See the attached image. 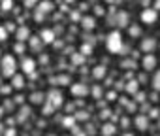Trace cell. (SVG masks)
<instances>
[{
  "instance_id": "6da1fadb",
  "label": "cell",
  "mask_w": 160,
  "mask_h": 136,
  "mask_svg": "<svg viewBox=\"0 0 160 136\" xmlns=\"http://www.w3.org/2000/svg\"><path fill=\"white\" fill-rule=\"evenodd\" d=\"M17 68H19V64H17V60H15L13 55H4L2 60H0V70H2V76L4 78H10L12 80L17 74Z\"/></svg>"
},
{
  "instance_id": "7a4b0ae2",
  "label": "cell",
  "mask_w": 160,
  "mask_h": 136,
  "mask_svg": "<svg viewBox=\"0 0 160 136\" xmlns=\"http://www.w3.org/2000/svg\"><path fill=\"white\" fill-rule=\"evenodd\" d=\"M106 45H108V51H109V53H122L124 44H122L121 32H119V30H111V32L108 34V38H106Z\"/></svg>"
},
{
  "instance_id": "3957f363",
  "label": "cell",
  "mask_w": 160,
  "mask_h": 136,
  "mask_svg": "<svg viewBox=\"0 0 160 136\" xmlns=\"http://www.w3.org/2000/svg\"><path fill=\"white\" fill-rule=\"evenodd\" d=\"M70 93H72V97H75V98H83V97L89 95V87H87V83L77 81V83H72Z\"/></svg>"
},
{
  "instance_id": "277c9868",
  "label": "cell",
  "mask_w": 160,
  "mask_h": 136,
  "mask_svg": "<svg viewBox=\"0 0 160 136\" xmlns=\"http://www.w3.org/2000/svg\"><path fill=\"white\" fill-rule=\"evenodd\" d=\"M19 68H21V72H23V74H27V76H34V72H36V60L30 59V57H25V59L21 60Z\"/></svg>"
},
{
  "instance_id": "5b68a950",
  "label": "cell",
  "mask_w": 160,
  "mask_h": 136,
  "mask_svg": "<svg viewBox=\"0 0 160 136\" xmlns=\"http://www.w3.org/2000/svg\"><path fill=\"white\" fill-rule=\"evenodd\" d=\"M47 102L57 110V108H60V106L64 104V97H62V93H60V91L53 89V91H49V93H47Z\"/></svg>"
},
{
  "instance_id": "8992f818",
  "label": "cell",
  "mask_w": 160,
  "mask_h": 136,
  "mask_svg": "<svg viewBox=\"0 0 160 136\" xmlns=\"http://www.w3.org/2000/svg\"><path fill=\"white\" fill-rule=\"evenodd\" d=\"M156 19H158V12H156L154 8H145V10L141 12V23H145V25H154Z\"/></svg>"
},
{
  "instance_id": "52a82bcc",
  "label": "cell",
  "mask_w": 160,
  "mask_h": 136,
  "mask_svg": "<svg viewBox=\"0 0 160 136\" xmlns=\"http://www.w3.org/2000/svg\"><path fill=\"white\" fill-rule=\"evenodd\" d=\"M156 57L152 55V53H147V55H143V59H141V68H143V70H154V68H156Z\"/></svg>"
},
{
  "instance_id": "ba28073f",
  "label": "cell",
  "mask_w": 160,
  "mask_h": 136,
  "mask_svg": "<svg viewBox=\"0 0 160 136\" xmlns=\"http://www.w3.org/2000/svg\"><path fill=\"white\" fill-rule=\"evenodd\" d=\"M53 2H49V0H45V2H42V4H38V13H36V19H43V15L45 13H51L53 12Z\"/></svg>"
},
{
  "instance_id": "9c48e42d",
  "label": "cell",
  "mask_w": 160,
  "mask_h": 136,
  "mask_svg": "<svg viewBox=\"0 0 160 136\" xmlns=\"http://www.w3.org/2000/svg\"><path fill=\"white\" fill-rule=\"evenodd\" d=\"M115 23H117V27L126 29L128 23H130V15H128V12H124V10L117 12V13H115Z\"/></svg>"
},
{
  "instance_id": "30bf717a",
  "label": "cell",
  "mask_w": 160,
  "mask_h": 136,
  "mask_svg": "<svg viewBox=\"0 0 160 136\" xmlns=\"http://www.w3.org/2000/svg\"><path fill=\"white\" fill-rule=\"evenodd\" d=\"M156 45H158L156 40L149 36V38H143V40H141V45H139V47H141V51L147 55V53H152V51L156 49Z\"/></svg>"
},
{
  "instance_id": "8fae6325",
  "label": "cell",
  "mask_w": 160,
  "mask_h": 136,
  "mask_svg": "<svg viewBox=\"0 0 160 136\" xmlns=\"http://www.w3.org/2000/svg\"><path fill=\"white\" fill-rule=\"evenodd\" d=\"M134 123H136V128H138V130H147V128H149V115L139 113V115H136Z\"/></svg>"
},
{
  "instance_id": "7c38bea8",
  "label": "cell",
  "mask_w": 160,
  "mask_h": 136,
  "mask_svg": "<svg viewBox=\"0 0 160 136\" xmlns=\"http://www.w3.org/2000/svg\"><path fill=\"white\" fill-rule=\"evenodd\" d=\"M15 38H17V42L25 44V42L30 40V30H28L27 27H19V29L15 30Z\"/></svg>"
},
{
  "instance_id": "4fadbf2b",
  "label": "cell",
  "mask_w": 160,
  "mask_h": 136,
  "mask_svg": "<svg viewBox=\"0 0 160 136\" xmlns=\"http://www.w3.org/2000/svg\"><path fill=\"white\" fill-rule=\"evenodd\" d=\"M40 38H42L43 44H53V42H55V32H53L51 29H43V30L40 32Z\"/></svg>"
},
{
  "instance_id": "5bb4252c",
  "label": "cell",
  "mask_w": 160,
  "mask_h": 136,
  "mask_svg": "<svg viewBox=\"0 0 160 136\" xmlns=\"http://www.w3.org/2000/svg\"><path fill=\"white\" fill-rule=\"evenodd\" d=\"M12 89H23L25 87V76L23 74H15L13 78H12Z\"/></svg>"
},
{
  "instance_id": "9a60e30c",
  "label": "cell",
  "mask_w": 160,
  "mask_h": 136,
  "mask_svg": "<svg viewBox=\"0 0 160 136\" xmlns=\"http://www.w3.org/2000/svg\"><path fill=\"white\" fill-rule=\"evenodd\" d=\"M115 132H117V127H115L113 123H104L102 128H100V134H102V136H113Z\"/></svg>"
},
{
  "instance_id": "2e32d148",
  "label": "cell",
  "mask_w": 160,
  "mask_h": 136,
  "mask_svg": "<svg viewBox=\"0 0 160 136\" xmlns=\"http://www.w3.org/2000/svg\"><path fill=\"white\" fill-rule=\"evenodd\" d=\"M106 74H108V70H106V66H104V64L94 66V70H92L94 80H104V78H106Z\"/></svg>"
},
{
  "instance_id": "e0dca14e",
  "label": "cell",
  "mask_w": 160,
  "mask_h": 136,
  "mask_svg": "<svg viewBox=\"0 0 160 136\" xmlns=\"http://www.w3.org/2000/svg\"><path fill=\"white\" fill-rule=\"evenodd\" d=\"M124 89H126V93H128V95H138V89H139V81H138V80L126 81Z\"/></svg>"
},
{
  "instance_id": "ac0fdd59",
  "label": "cell",
  "mask_w": 160,
  "mask_h": 136,
  "mask_svg": "<svg viewBox=\"0 0 160 136\" xmlns=\"http://www.w3.org/2000/svg\"><path fill=\"white\" fill-rule=\"evenodd\" d=\"M45 97H47V95H43V93H40V91H36V93H32V95H30V102H32V104H43V102H45Z\"/></svg>"
},
{
  "instance_id": "d6986e66",
  "label": "cell",
  "mask_w": 160,
  "mask_h": 136,
  "mask_svg": "<svg viewBox=\"0 0 160 136\" xmlns=\"http://www.w3.org/2000/svg\"><path fill=\"white\" fill-rule=\"evenodd\" d=\"M81 27H83V29H87V30H92V29L96 27L94 17H83V19H81Z\"/></svg>"
},
{
  "instance_id": "ffe728a7",
  "label": "cell",
  "mask_w": 160,
  "mask_h": 136,
  "mask_svg": "<svg viewBox=\"0 0 160 136\" xmlns=\"http://www.w3.org/2000/svg\"><path fill=\"white\" fill-rule=\"evenodd\" d=\"M128 34L134 36V38H139V36H141V27H138V25H130V27H128Z\"/></svg>"
},
{
  "instance_id": "44dd1931",
  "label": "cell",
  "mask_w": 160,
  "mask_h": 136,
  "mask_svg": "<svg viewBox=\"0 0 160 136\" xmlns=\"http://www.w3.org/2000/svg\"><path fill=\"white\" fill-rule=\"evenodd\" d=\"M152 89L154 91H160V70L154 74V78H152Z\"/></svg>"
},
{
  "instance_id": "7402d4cb",
  "label": "cell",
  "mask_w": 160,
  "mask_h": 136,
  "mask_svg": "<svg viewBox=\"0 0 160 136\" xmlns=\"http://www.w3.org/2000/svg\"><path fill=\"white\" fill-rule=\"evenodd\" d=\"M28 44H30V47H32V49H38V47H40V44H43V42H42V38H30V40H28Z\"/></svg>"
},
{
  "instance_id": "603a6c76",
  "label": "cell",
  "mask_w": 160,
  "mask_h": 136,
  "mask_svg": "<svg viewBox=\"0 0 160 136\" xmlns=\"http://www.w3.org/2000/svg\"><path fill=\"white\" fill-rule=\"evenodd\" d=\"M55 81H57L58 85H68V83H70V78H68V76H57Z\"/></svg>"
},
{
  "instance_id": "cb8c5ba5",
  "label": "cell",
  "mask_w": 160,
  "mask_h": 136,
  "mask_svg": "<svg viewBox=\"0 0 160 136\" xmlns=\"http://www.w3.org/2000/svg\"><path fill=\"white\" fill-rule=\"evenodd\" d=\"M62 125H64L66 128H70V127L73 128V125H75V117H66V119L62 121Z\"/></svg>"
},
{
  "instance_id": "d4e9b609",
  "label": "cell",
  "mask_w": 160,
  "mask_h": 136,
  "mask_svg": "<svg viewBox=\"0 0 160 136\" xmlns=\"http://www.w3.org/2000/svg\"><path fill=\"white\" fill-rule=\"evenodd\" d=\"M12 8H13V0H2V10L4 12L12 10Z\"/></svg>"
},
{
  "instance_id": "484cf974",
  "label": "cell",
  "mask_w": 160,
  "mask_h": 136,
  "mask_svg": "<svg viewBox=\"0 0 160 136\" xmlns=\"http://www.w3.org/2000/svg\"><path fill=\"white\" fill-rule=\"evenodd\" d=\"M73 117H75V119H79V121H83V119H89V113H87L85 110H81V112H77Z\"/></svg>"
},
{
  "instance_id": "4316f807",
  "label": "cell",
  "mask_w": 160,
  "mask_h": 136,
  "mask_svg": "<svg viewBox=\"0 0 160 136\" xmlns=\"http://www.w3.org/2000/svg\"><path fill=\"white\" fill-rule=\"evenodd\" d=\"M8 40V30L6 27H0V42H6Z\"/></svg>"
},
{
  "instance_id": "83f0119b",
  "label": "cell",
  "mask_w": 160,
  "mask_h": 136,
  "mask_svg": "<svg viewBox=\"0 0 160 136\" xmlns=\"http://www.w3.org/2000/svg\"><path fill=\"white\" fill-rule=\"evenodd\" d=\"M53 112H55V108H53V106H51V104L47 102V104L43 106V115H51Z\"/></svg>"
},
{
  "instance_id": "f1b7e54d",
  "label": "cell",
  "mask_w": 160,
  "mask_h": 136,
  "mask_svg": "<svg viewBox=\"0 0 160 136\" xmlns=\"http://www.w3.org/2000/svg\"><path fill=\"white\" fill-rule=\"evenodd\" d=\"M83 57H85L83 53H77V55H73V57H72V60H73L75 64H79V62H83Z\"/></svg>"
},
{
  "instance_id": "f546056e",
  "label": "cell",
  "mask_w": 160,
  "mask_h": 136,
  "mask_svg": "<svg viewBox=\"0 0 160 136\" xmlns=\"http://www.w3.org/2000/svg\"><path fill=\"white\" fill-rule=\"evenodd\" d=\"M81 53H83V55H91V53H92V45H87V44H85V45L81 47Z\"/></svg>"
},
{
  "instance_id": "4dcf8cb0",
  "label": "cell",
  "mask_w": 160,
  "mask_h": 136,
  "mask_svg": "<svg viewBox=\"0 0 160 136\" xmlns=\"http://www.w3.org/2000/svg\"><path fill=\"white\" fill-rule=\"evenodd\" d=\"M122 68H134L136 66V62L134 60H122V64H121Z\"/></svg>"
},
{
  "instance_id": "1f68e13d",
  "label": "cell",
  "mask_w": 160,
  "mask_h": 136,
  "mask_svg": "<svg viewBox=\"0 0 160 136\" xmlns=\"http://www.w3.org/2000/svg\"><path fill=\"white\" fill-rule=\"evenodd\" d=\"M23 2H25L27 8H34V6L38 4V0H23Z\"/></svg>"
},
{
  "instance_id": "d6a6232c",
  "label": "cell",
  "mask_w": 160,
  "mask_h": 136,
  "mask_svg": "<svg viewBox=\"0 0 160 136\" xmlns=\"http://www.w3.org/2000/svg\"><path fill=\"white\" fill-rule=\"evenodd\" d=\"M13 49H15V51H17V53H23V51H25V44H21V42H17V44H15V47H13Z\"/></svg>"
},
{
  "instance_id": "836d02e7",
  "label": "cell",
  "mask_w": 160,
  "mask_h": 136,
  "mask_svg": "<svg viewBox=\"0 0 160 136\" xmlns=\"http://www.w3.org/2000/svg\"><path fill=\"white\" fill-rule=\"evenodd\" d=\"M100 95H102V91H100V87L96 85V87L92 89V97H94V98H100Z\"/></svg>"
},
{
  "instance_id": "e575fe53",
  "label": "cell",
  "mask_w": 160,
  "mask_h": 136,
  "mask_svg": "<svg viewBox=\"0 0 160 136\" xmlns=\"http://www.w3.org/2000/svg\"><path fill=\"white\" fill-rule=\"evenodd\" d=\"M6 30H8V32H13V30H15V25H13V23L10 21V23L6 25Z\"/></svg>"
},
{
  "instance_id": "d590c367",
  "label": "cell",
  "mask_w": 160,
  "mask_h": 136,
  "mask_svg": "<svg viewBox=\"0 0 160 136\" xmlns=\"http://www.w3.org/2000/svg\"><path fill=\"white\" fill-rule=\"evenodd\" d=\"M143 100H145V95L143 93H138L136 95V102H143Z\"/></svg>"
},
{
  "instance_id": "8d00e7d4",
  "label": "cell",
  "mask_w": 160,
  "mask_h": 136,
  "mask_svg": "<svg viewBox=\"0 0 160 136\" xmlns=\"http://www.w3.org/2000/svg\"><path fill=\"white\" fill-rule=\"evenodd\" d=\"M4 136H15V128H8Z\"/></svg>"
},
{
  "instance_id": "74e56055",
  "label": "cell",
  "mask_w": 160,
  "mask_h": 136,
  "mask_svg": "<svg viewBox=\"0 0 160 136\" xmlns=\"http://www.w3.org/2000/svg\"><path fill=\"white\" fill-rule=\"evenodd\" d=\"M94 12H96V15H100V13L104 15V8H102V6H96V10H94Z\"/></svg>"
},
{
  "instance_id": "f35d334b",
  "label": "cell",
  "mask_w": 160,
  "mask_h": 136,
  "mask_svg": "<svg viewBox=\"0 0 160 136\" xmlns=\"http://www.w3.org/2000/svg\"><path fill=\"white\" fill-rule=\"evenodd\" d=\"M23 98H25L23 95H17V97H15V102H17V104H21V102H23Z\"/></svg>"
},
{
  "instance_id": "ab89813d",
  "label": "cell",
  "mask_w": 160,
  "mask_h": 136,
  "mask_svg": "<svg viewBox=\"0 0 160 136\" xmlns=\"http://www.w3.org/2000/svg\"><path fill=\"white\" fill-rule=\"evenodd\" d=\"M108 115H109V110H104V112L100 113V117H108Z\"/></svg>"
},
{
  "instance_id": "60d3db41",
  "label": "cell",
  "mask_w": 160,
  "mask_h": 136,
  "mask_svg": "<svg viewBox=\"0 0 160 136\" xmlns=\"http://www.w3.org/2000/svg\"><path fill=\"white\" fill-rule=\"evenodd\" d=\"M149 115H151V117H156V115H158V110H152V112H151Z\"/></svg>"
},
{
  "instance_id": "b9f144b4",
  "label": "cell",
  "mask_w": 160,
  "mask_h": 136,
  "mask_svg": "<svg viewBox=\"0 0 160 136\" xmlns=\"http://www.w3.org/2000/svg\"><path fill=\"white\" fill-rule=\"evenodd\" d=\"M2 115H4V108L0 106V119H2Z\"/></svg>"
},
{
  "instance_id": "7bdbcfd3",
  "label": "cell",
  "mask_w": 160,
  "mask_h": 136,
  "mask_svg": "<svg viewBox=\"0 0 160 136\" xmlns=\"http://www.w3.org/2000/svg\"><path fill=\"white\" fill-rule=\"evenodd\" d=\"M2 130H4V125H0V136H2Z\"/></svg>"
},
{
  "instance_id": "ee69618b",
  "label": "cell",
  "mask_w": 160,
  "mask_h": 136,
  "mask_svg": "<svg viewBox=\"0 0 160 136\" xmlns=\"http://www.w3.org/2000/svg\"><path fill=\"white\" fill-rule=\"evenodd\" d=\"M66 2H75V0H66Z\"/></svg>"
},
{
  "instance_id": "f6af8a7d",
  "label": "cell",
  "mask_w": 160,
  "mask_h": 136,
  "mask_svg": "<svg viewBox=\"0 0 160 136\" xmlns=\"http://www.w3.org/2000/svg\"><path fill=\"white\" fill-rule=\"evenodd\" d=\"M0 60H2V51H0Z\"/></svg>"
},
{
  "instance_id": "bcb514c9",
  "label": "cell",
  "mask_w": 160,
  "mask_h": 136,
  "mask_svg": "<svg viewBox=\"0 0 160 136\" xmlns=\"http://www.w3.org/2000/svg\"><path fill=\"white\" fill-rule=\"evenodd\" d=\"M106 2H111V0H106Z\"/></svg>"
},
{
  "instance_id": "7dc6e473",
  "label": "cell",
  "mask_w": 160,
  "mask_h": 136,
  "mask_svg": "<svg viewBox=\"0 0 160 136\" xmlns=\"http://www.w3.org/2000/svg\"><path fill=\"white\" fill-rule=\"evenodd\" d=\"M126 136H132V134H126Z\"/></svg>"
},
{
  "instance_id": "c3c4849f",
  "label": "cell",
  "mask_w": 160,
  "mask_h": 136,
  "mask_svg": "<svg viewBox=\"0 0 160 136\" xmlns=\"http://www.w3.org/2000/svg\"><path fill=\"white\" fill-rule=\"evenodd\" d=\"M158 125H160V119H158Z\"/></svg>"
},
{
  "instance_id": "681fc988",
  "label": "cell",
  "mask_w": 160,
  "mask_h": 136,
  "mask_svg": "<svg viewBox=\"0 0 160 136\" xmlns=\"http://www.w3.org/2000/svg\"><path fill=\"white\" fill-rule=\"evenodd\" d=\"M0 2H2V0H0Z\"/></svg>"
},
{
  "instance_id": "f907efd6",
  "label": "cell",
  "mask_w": 160,
  "mask_h": 136,
  "mask_svg": "<svg viewBox=\"0 0 160 136\" xmlns=\"http://www.w3.org/2000/svg\"><path fill=\"white\" fill-rule=\"evenodd\" d=\"M158 45H160V44H158Z\"/></svg>"
}]
</instances>
